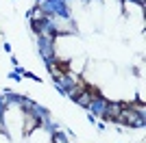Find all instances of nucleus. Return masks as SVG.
Wrapping results in <instances>:
<instances>
[{
    "instance_id": "1",
    "label": "nucleus",
    "mask_w": 146,
    "mask_h": 143,
    "mask_svg": "<svg viewBox=\"0 0 146 143\" xmlns=\"http://www.w3.org/2000/svg\"><path fill=\"white\" fill-rule=\"evenodd\" d=\"M118 121L127 126H140L142 124V115L133 108H120V115H118Z\"/></svg>"
},
{
    "instance_id": "2",
    "label": "nucleus",
    "mask_w": 146,
    "mask_h": 143,
    "mask_svg": "<svg viewBox=\"0 0 146 143\" xmlns=\"http://www.w3.org/2000/svg\"><path fill=\"white\" fill-rule=\"evenodd\" d=\"M50 72H52V76H55L57 80H63V78L70 74V65H68V61H52Z\"/></svg>"
},
{
    "instance_id": "3",
    "label": "nucleus",
    "mask_w": 146,
    "mask_h": 143,
    "mask_svg": "<svg viewBox=\"0 0 146 143\" xmlns=\"http://www.w3.org/2000/svg\"><path fill=\"white\" fill-rule=\"evenodd\" d=\"M120 104H107L105 106V113H103V119H107V121H118V115H120Z\"/></svg>"
},
{
    "instance_id": "4",
    "label": "nucleus",
    "mask_w": 146,
    "mask_h": 143,
    "mask_svg": "<svg viewBox=\"0 0 146 143\" xmlns=\"http://www.w3.org/2000/svg\"><path fill=\"white\" fill-rule=\"evenodd\" d=\"M35 126H37V117H35V115H31V111H26V124H24V132L29 134V132L33 130Z\"/></svg>"
},
{
    "instance_id": "5",
    "label": "nucleus",
    "mask_w": 146,
    "mask_h": 143,
    "mask_svg": "<svg viewBox=\"0 0 146 143\" xmlns=\"http://www.w3.org/2000/svg\"><path fill=\"white\" fill-rule=\"evenodd\" d=\"M83 89H85V93L92 98V102H94V100H100V91H98L94 85H83Z\"/></svg>"
},
{
    "instance_id": "6",
    "label": "nucleus",
    "mask_w": 146,
    "mask_h": 143,
    "mask_svg": "<svg viewBox=\"0 0 146 143\" xmlns=\"http://www.w3.org/2000/svg\"><path fill=\"white\" fill-rule=\"evenodd\" d=\"M68 93H70V95H72V98H74V100H76V98H79V95L83 93V83H79V85H72Z\"/></svg>"
},
{
    "instance_id": "7",
    "label": "nucleus",
    "mask_w": 146,
    "mask_h": 143,
    "mask_svg": "<svg viewBox=\"0 0 146 143\" xmlns=\"http://www.w3.org/2000/svg\"><path fill=\"white\" fill-rule=\"evenodd\" d=\"M76 102H79V104H83V106H90V104H92V98L85 93V89H83V93L76 98Z\"/></svg>"
},
{
    "instance_id": "8",
    "label": "nucleus",
    "mask_w": 146,
    "mask_h": 143,
    "mask_svg": "<svg viewBox=\"0 0 146 143\" xmlns=\"http://www.w3.org/2000/svg\"><path fill=\"white\" fill-rule=\"evenodd\" d=\"M44 24H46L44 20H33V30H37V33H39V30L44 28Z\"/></svg>"
},
{
    "instance_id": "9",
    "label": "nucleus",
    "mask_w": 146,
    "mask_h": 143,
    "mask_svg": "<svg viewBox=\"0 0 146 143\" xmlns=\"http://www.w3.org/2000/svg\"><path fill=\"white\" fill-rule=\"evenodd\" d=\"M44 18V11L42 9H35V11H33V20H42Z\"/></svg>"
},
{
    "instance_id": "10",
    "label": "nucleus",
    "mask_w": 146,
    "mask_h": 143,
    "mask_svg": "<svg viewBox=\"0 0 146 143\" xmlns=\"http://www.w3.org/2000/svg\"><path fill=\"white\" fill-rule=\"evenodd\" d=\"M20 104L24 106V111H33V104H31L29 100H20Z\"/></svg>"
},
{
    "instance_id": "11",
    "label": "nucleus",
    "mask_w": 146,
    "mask_h": 143,
    "mask_svg": "<svg viewBox=\"0 0 146 143\" xmlns=\"http://www.w3.org/2000/svg\"><path fill=\"white\" fill-rule=\"evenodd\" d=\"M55 143H66V141H63V137H59V134H57V137H55Z\"/></svg>"
},
{
    "instance_id": "12",
    "label": "nucleus",
    "mask_w": 146,
    "mask_h": 143,
    "mask_svg": "<svg viewBox=\"0 0 146 143\" xmlns=\"http://www.w3.org/2000/svg\"><path fill=\"white\" fill-rule=\"evenodd\" d=\"M140 2H144V0H140Z\"/></svg>"
}]
</instances>
